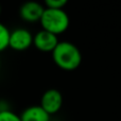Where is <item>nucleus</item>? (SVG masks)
Wrapping results in <instances>:
<instances>
[{"mask_svg":"<svg viewBox=\"0 0 121 121\" xmlns=\"http://www.w3.org/2000/svg\"><path fill=\"white\" fill-rule=\"evenodd\" d=\"M52 59L55 65L66 71H72L79 68L82 63L80 49L70 42H59L52 51Z\"/></svg>","mask_w":121,"mask_h":121,"instance_id":"obj_1","label":"nucleus"},{"mask_svg":"<svg viewBox=\"0 0 121 121\" xmlns=\"http://www.w3.org/2000/svg\"><path fill=\"white\" fill-rule=\"evenodd\" d=\"M1 11H2V9H1V4H0V15H1Z\"/></svg>","mask_w":121,"mask_h":121,"instance_id":"obj_11","label":"nucleus"},{"mask_svg":"<svg viewBox=\"0 0 121 121\" xmlns=\"http://www.w3.org/2000/svg\"><path fill=\"white\" fill-rule=\"evenodd\" d=\"M63 96L57 89H48L43 94L39 106L49 115L56 114L62 108Z\"/></svg>","mask_w":121,"mask_h":121,"instance_id":"obj_4","label":"nucleus"},{"mask_svg":"<svg viewBox=\"0 0 121 121\" xmlns=\"http://www.w3.org/2000/svg\"><path fill=\"white\" fill-rule=\"evenodd\" d=\"M0 121H21L20 116L10 109H0Z\"/></svg>","mask_w":121,"mask_h":121,"instance_id":"obj_9","label":"nucleus"},{"mask_svg":"<svg viewBox=\"0 0 121 121\" xmlns=\"http://www.w3.org/2000/svg\"><path fill=\"white\" fill-rule=\"evenodd\" d=\"M31 45H33V35L27 29L19 28L10 33L9 47L16 51L27 50Z\"/></svg>","mask_w":121,"mask_h":121,"instance_id":"obj_3","label":"nucleus"},{"mask_svg":"<svg viewBox=\"0 0 121 121\" xmlns=\"http://www.w3.org/2000/svg\"><path fill=\"white\" fill-rule=\"evenodd\" d=\"M21 121H50V115L47 114L39 105L26 108L20 115Z\"/></svg>","mask_w":121,"mask_h":121,"instance_id":"obj_7","label":"nucleus"},{"mask_svg":"<svg viewBox=\"0 0 121 121\" xmlns=\"http://www.w3.org/2000/svg\"><path fill=\"white\" fill-rule=\"evenodd\" d=\"M0 68H1V60H0Z\"/></svg>","mask_w":121,"mask_h":121,"instance_id":"obj_12","label":"nucleus"},{"mask_svg":"<svg viewBox=\"0 0 121 121\" xmlns=\"http://www.w3.org/2000/svg\"><path fill=\"white\" fill-rule=\"evenodd\" d=\"M67 4V0H46L45 5L47 9H55V10H63Z\"/></svg>","mask_w":121,"mask_h":121,"instance_id":"obj_10","label":"nucleus"},{"mask_svg":"<svg viewBox=\"0 0 121 121\" xmlns=\"http://www.w3.org/2000/svg\"><path fill=\"white\" fill-rule=\"evenodd\" d=\"M59 44V38L56 35L45 30L38 31L33 36V45L36 49L42 52H51Z\"/></svg>","mask_w":121,"mask_h":121,"instance_id":"obj_5","label":"nucleus"},{"mask_svg":"<svg viewBox=\"0 0 121 121\" xmlns=\"http://www.w3.org/2000/svg\"><path fill=\"white\" fill-rule=\"evenodd\" d=\"M11 31L6 26L0 22V52L4 51L9 47V38H10Z\"/></svg>","mask_w":121,"mask_h":121,"instance_id":"obj_8","label":"nucleus"},{"mask_svg":"<svg viewBox=\"0 0 121 121\" xmlns=\"http://www.w3.org/2000/svg\"><path fill=\"white\" fill-rule=\"evenodd\" d=\"M45 8L36 1H28L23 3L19 9V15L21 19L28 22L39 21L43 16Z\"/></svg>","mask_w":121,"mask_h":121,"instance_id":"obj_6","label":"nucleus"},{"mask_svg":"<svg viewBox=\"0 0 121 121\" xmlns=\"http://www.w3.org/2000/svg\"><path fill=\"white\" fill-rule=\"evenodd\" d=\"M40 25L43 30L48 31L54 35L65 32L69 27V17L64 10L55 9H45L43 16L40 18Z\"/></svg>","mask_w":121,"mask_h":121,"instance_id":"obj_2","label":"nucleus"}]
</instances>
